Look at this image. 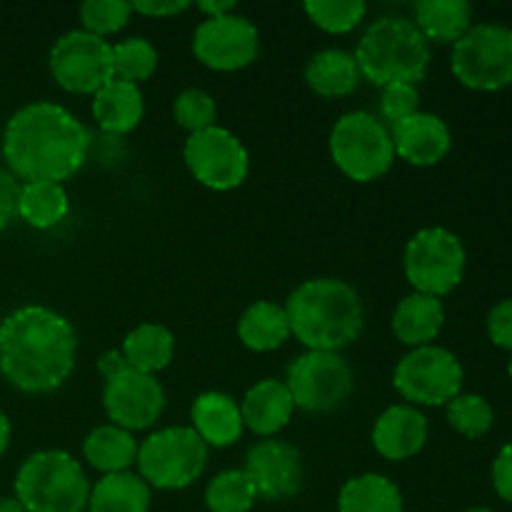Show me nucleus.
I'll return each instance as SVG.
<instances>
[{"label":"nucleus","mask_w":512,"mask_h":512,"mask_svg":"<svg viewBox=\"0 0 512 512\" xmlns=\"http://www.w3.org/2000/svg\"><path fill=\"white\" fill-rule=\"evenodd\" d=\"M393 333L408 348H423L433 345L440 330L445 325V308L443 300L433 295L410 293L395 305L393 313Z\"/></svg>","instance_id":"22"},{"label":"nucleus","mask_w":512,"mask_h":512,"mask_svg":"<svg viewBox=\"0 0 512 512\" xmlns=\"http://www.w3.org/2000/svg\"><path fill=\"white\" fill-rule=\"evenodd\" d=\"M10 435H13V428H10V420H8V415H5L3 410H0V458H3L5 450H8Z\"/></svg>","instance_id":"44"},{"label":"nucleus","mask_w":512,"mask_h":512,"mask_svg":"<svg viewBox=\"0 0 512 512\" xmlns=\"http://www.w3.org/2000/svg\"><path fill=\"white\" fill-rule=\"evenodd\" d=\"M90 133L63 105L38 100L10 115L3 133V158L25 183H60L83 168Z\"/></svg>","instance_id":"1"},{"label":"nucleus","mask_w":512,"mask_h":512,"mask_svg":"<svg viewBox=\"0 0 512 512\" xmlns=\"http://www.w3.org/2000/svg\"><path fill=\"white\" fill-rule=\"evenodd\" d=\"M13 488L15 500L28 512H85L88 508V475L65 450L28 455Z\"/></svg>","instance_id":"5"},{"label":"nucleus","mask_w":512,"mask_h":512,"mask_svg":"<svg viewBox=\"0 0 512 512\" xmlns=\"http://www.w3.org/2000/svg\"><path fill=\"white\" fill-rule=\"evenodd\" d=\"M465 260L468 255L458 235L445 228H423L405 245V278L415 293L443 298L463 280Z\"/></svg>","instance_id":"9"},{"label":"nucleus","mask_w":512,"mask_h":512,"mask_svg":"<svg viewBox=\"0 0 512 512\" xmlns=\"http://www.w3.org/2000/svg\"><path fill=\"white\" fill-rule=\"evenodd\" d=\"M355 63L360 75L378 88L395 83L415 85L428 73L430 43L413 20L383 15L358 40Z\"/></svg>","instance_id":"4"},{"label":"nucleus","mask_w":512,"mask_h":512,"mask_svg":"<svg viewBox=\"0 0 512 512\" xmlns=\"http://www.w3.org/2000/svg\"><path fill=\"white\" fill-rule=\"evenodd\" d=\"M465 512H495V510H490V508H470V510H465Z\"/></svg>","instance_id":"46"},{"label":"nucleus","mask_w":512,"mask_h":512,"mask_svg":"<svg viewBox=\"0 0 512 512\" xmlns=\"http://www.w3.org/2000/svg\"><path fill=\"white\" fill-rule=\"evenodd\" d=\"M403 512H405V510H403Z\"/></svg>","instance_id":"48"},{"label":"nucleus","mask_w":512,"mask_h":512,"mask_svg":"<svg viewBox=\"0 0 512 512\" xmlns=\"http://www.w3.org/2000/svg\"><path fill=\"white\" fill-rule=\"evenodd\" d=\"M183 160L190 175L203 188L218 193L243 185L250 170V155L245 145L240 143L238 135L220 125L188 135L183 145Z\"/></svg>","instance_id":"13"},{"label":"nucleus","mask_w":512,"mask_h":512,"mask_svg":"<svg viewBox=\"0 0 512 512\" xmlns=\"http://www.w3.org/2000/svg\"><path fill=\"white\" fill-rule=\"evenodd\" d=\"M445 413H448L450 428L470 440L483 438L495 423L493 405L483 395L475 393H460L458 398H453L445 405Z\"/></svg>","instance_id":"34"},{"label":"nucleus","mask_w":512,"mask_h":512,"mask_svg":"<svg viewBox=\"0 0 512 512\" xmlns=\"http://www.w3.org/2000/svg\"><path fill=\"white\" fill-rule=\"evenodd\" d=\"M80 23L85 33L108 40L110 35L120 33L133 15V5L125 0H85L78 10Z\"/></svg>","instance_id":"35"},{"label":"nucleus","mask_w":512,"mask_h":512,"mask_svg":"<svg viewBox=\"0 0 512 512\" xmlns=\"http://www.w3.org/2000/svg\"><path fill=\"white\" fill-rule=\"evenodd\" d=\"M420 113V93L415 85L408 83H395L383 88L380 95V115H383V123L388 128L403 123L410 115Z\"/></svg>","instance_id":"37"},{"label":"nucleus","mask_w":512,"mask_h":512,"mask_svg":"<svg viewBox=\"0 0 512 512\" xmlns=\"http://www.w3.org/2000/svg\"><path fill=\"white\" fill-rule=\"evenodd\" d=\"M153 490L138 473L103 475L90 485L85 512H148Z\"/></svg>","instance_id":"27"},{"label":"nucleus","mask_w":512,"mask_h":512,"mask_svg":"<svg viewBox=\"0 0 512 512\" xmlns=\"http://www.w3.org/2000/svg\"><path fill=\"white\" fill-rule=\"evenodd\" d=\"M193 53L205 68L235 73L253 65L260 55V33L245 15L205 18L193 33Z\"/></svg>","instance_id":"14"},{"label":"nucleus","mask_w":512,"mask_h":512,"mask_svg":"<svg viewBox=\"0 0 512 512\" xmlns=\"http://www.w3.org/2000/svg\"><path fill=\"white\" fill-rule=\"evenodd\" d=\"M393 135L395 155L415 168H430L438 165L450 153L453 135L445 120L433 113H415L405 118L403 123L390 128Z\"/></svg>","instance_id":"17"},{"label":"nucleus","mask_w":512,"mask_h":512,"mask_svg":"<svg viewBox=\"0 0 512 512\" xmlns=\"http://www.w3.org/2000/svg\"><path fill=\"white\" fill-rule=\"evenodd\" d=\"M493 488L505 503H512V443L505 445L498 453V458L493 460Z\"/></svg>","instance_id":"40"},{"label":"nucleus","mask_w":512,"mask_h":512,"mask_svg":"<svg viewBox=\"0 0 512 512\" xmlns=\"http://www.w3.org/2000/svg\"><path fill=\"white\" fill-rule=\"evenodd\" d=\"M75 353L70 320L45 305H23L0 323V373L20 393L58 390L73 373Z\"/></svg>","instance_id":"2"},{"label":"nucleus","mask_w":512,"mask_h":512,"mask_svg":"<svg viewBox=\"0 0 512 512\" xmlns=\"http://www.w3.org/2000/svg\"><path fill=\"white\" fill-rule=\"evenodd\" d=\"M138 440L118 425H98L83 440V455L93 470L103 475L125 473L138 460Z\"/></svg>","instance_id":"25"},{"label":"nucleus","mask_w":512,"mask_h":512,"mask_svg":"<svg viewBox=\"0 0 512 512\" xmlns=\"http://www.w3.org/2000/svg\"><path fill=\"white\" fill-rule=\"evenodd\" d=\"M413 23L428 43H458L473 28V8L465 0H418Z\"/></svg>","instance_id":"24"},{"label":"nucleus","mask_w":512,"mask_h":512,"mask_svg":"<svg viewBox=\"0 0 512 512\" xmlns=\"http://www.w3.org/2000/svg\"><path fill=\"white\" fill-rule=\"evenodd\" d=\"M360 80L363 75L355 63V55L348 50H320L305 65V83L320 98H345L358 90Z\"/></svg>","instance_id":"23"},{"label":"nucleus","mask_w":512,"mask_h":512,"mask_svg":"<svg viewBox=\"0 0 512 512\" xmlns=\"http://www.w3.org/2000/svg\"><path fill=\"white\" fill-rule=\"evenodd\" d=\"M120 353H123L130 370L158 375L160 370L173 363L175 335L160 323H143L125 335Z\"/></svg>","instance_id":"28"},{"label":"nucleus","mask_w":512,"mask_h":512,"mask_svg":"<svg viewBox=\"0 0 512 512\" xmlns=\"http://www.w3.org/2000/svg\"><path fill=\"white\" fill-rule=\"evenodd\" d=\"M130 5H133V13L145 15V18H173L193 8L188 0H135Z\"/></svg>","instance_id":"41"},{"label":"nucleus","mask_w":512,"mask_h":512,"mask_svg":"<svg viewBox=\"0 0 512 512\" xmlns=\"http://www.w3.org/2000/svg\"><path fill=\"white\" fill-rule=\"evenodd\" d=\"M303 10L323 33L345 35L363 23L368 5L363 0H308Z\"/></svg>","instance_id":"32"},{"label":"nucleus","mask_w":512,"mask_h":512,"mask_svg":"<svg viewBox=\"0 0 512 512\" xmlns=\"http://www.w3.org/2000/svg\"><path fill=\"white\" fill-rule=\"evenodd\" d=\"M70 210L68 193L60 183H23L18 198V218L35 230H50L65 220Z\"/></svg>","instance_id":"30"},{"label":"nucleus","mask_w":512,"mask_h":512,"mask_svg":"<svg viewBox=\"0 0 512 512\" xmlns=\"http://www.w3.org/2000/svg\"><path fill=\"white\" fill-rule=\"evenodd\" d=\"M20 183L13 173L0 170V230L8 228L18 218Z\"/></svg>","instance_id":"39"},{"label":"nucleus","mask_w":512,"mask_h":512,"mask_svg":"<svg viewBox=\"0 0 512 512\" xmlns=\"http://www.w3.org/2000/svg\"><path fill=\"white\" fill-rule=\"evenodd\" d=\"M330 158L355 183L380 180L395 163L390 128L365 110H350L330 130Z\"/></svg>","instance_id":"6"},{"label":"nucleus","mask_w":512,"mask_h":512,"mask_svg":"<svg viewBox=\"0 0 512 512\" xmlns=\"http://www.w3.org/2000/svg\"><path fill=\"white\" fill-rule=\"evenodd\" d=\"M488 335L493 345L512 350V300L495 305L488 315Z\"/></svg>","instance_id":"38"},{"label":"nucleus","mask_w":512,"mask_h":512,"mask_svg":"<svg viewBox=\"0 0 512 512\" xmlns=\"http://www.w3.org/2000/svg\"><path fill=\"white\" fill-rule=\"evenodd\" d=\"M50 75L68 93L95 95L113 80V45L93 33L68 30L50 48Z\"/></svg>","instance_id":"12"},{"label":"nucleus","mask_w":512,"mask_h":512,"mask_svg":"<svg viewBox=\"0 0 512 512\" xmlns=\"http://www.w3.org/2000/svg\"><path fill=\"white\" fill-rule=\"evenodd\" d=\"M403 493L380 473H363L345 480L338 495V512H403Z\"/></svg>","instance_id":"29"},{"label":"nucleus","mask_w":512,"mask_h":512,"mask_svg":"<svg viewBox=\"0 0 512 512\" xmlns=\"http://www.w3.org/2000/svg\"><path fill=\"white\" fill-rule=\"evenodd\" d=\"M450 68L470 90L493 93L512 83V30L478 23L453 45Z\"/></svg>","instance_id":"8"},{"label":"nucleus","mask_w":512,"mask_h":512,"mask_svg":"<svg viewBox=\"0 0 512 512\" xmlns=\"http://www.w3.org/2000/svg\"><path fill=\"white\" fill-rule=\"evenodd\" d=\"M125 370H128V363H125V358L120 350H105V353L98 358V373L103 375L105 383L113 378H118V375L125 373Z\"/></svg>","instance_id":"42"},{"label":"nucleus","mask_w":512,"mask_h":512,"mask_svg":"<svg viewBox=\"0 0 512 512\" xmlns=\"http://www.w3.org/2000/svg\"><path fill=\"white\" fill-rule=\"evenodd\" d=\"M210 448L193 428H163L138 445V475L150 490H183L208 468Z\"/></svg>","instance_id":"7"},{"label":"nucleus","mask_w":512,"mask_h":512,"mask_svg":"<svg viewBox=\"0 0 512 512\" xmlns=\"http://www.w3.org/2000/svg\"><path fill=\"white\" fill-rule=\"evenodd\" d=\"M195 8L200 10V13H205L208 18H223V15H230L235 13V0H203V3H195Z\"/></svg>","instance_id":"43"},{"label":"nucleus","mask_w":512,"mask_h":512,"mask_svg":"<svg viewBox=\"0 0 512 512\" xmlns=\"http://www.w3.org/2000/svg\"><path fill=\"white\" fill-rule=\"evenodd\" d=\"M283 383L293 395L295 408L305 413H330L350 398L355 375L340 353L305 350L288 365Z\"/></svg>","instance_id":"11"},{"label":"nucleus","mask_w":512,"mask_h":512,"mask_svg":"<svg viewBox=\"0 0 512 512\" xmlns=\"http://www.w3.org/2000/svg\"><path fill=\"white\" fill-rule=\"evenodd\" d=\"M463 365L440 345H423L403 355L393 373V385L408 405L440 408L463 393Z\"/></svg>","instance_id":"10"},{"label":"nucleus","mask_w":512,"mask_h":512,"mask_svg":"<svg viewBox=\"0 0 512 512\" xmlns=\"http://www.w3.org/2000/svg\"><path fill=\"white\" fill-rule=\"evenodd\" d=\"M428 443V418L413 405H390L373 425V448L380 458L410 460Z\"/></svg>","instance_id":"18"},{"label":"nucleus","mask_w":512,"mask_h":512,"mask_svg":"<svg viewBox=\"0 0 512 512\" xmlns=\"http://www.w3.org/2000/svg\"><path fill=\"white\" fill-rule=\"evenodd\" d=\"M0 512H28V510H25L13 495V498H0Z\"/></svg>","instance_id":"45"},{"label":"nucleus","mask_w":512,"mask_h":512,"mask_svg":"<svg viewBox=\"0 0 512 512\" xmlns=\"http://www.w3.org/2000/svg\"><path fill=\"white\" fill-rule=\"evenodd\" d=\"M190 428L198 433L208 448H228V445L238 443L243 435V415H240V405L235 403L230 395L210 390L195 398L193 408H190Z\"/></svg>","instance_id":"20"},{"label":"nucleus","mask_w":512,"mask_h":512,"mask_svg":"<svg viewBox=\"0 0 512 512\" xmlns=\"http://www.w3.org/2000/svg\"><path fill=\"white\" fill-rule=\"evenodd\" d=\"M243 473L263 500L293 498L303 488V460L295 445L285 440H260L245 455Z\"/></svg>","instance_id":"16"},{"label":"nucleus","mask_w":512,"mask_h":512,"mask_svg":"<svg viewBox=\"0 0 512 512\" xmlns=\"http://www.w3.org/2000/svg\"><path fill=\"white\" fill-rule=\"evenodd\" d=\"M510 380H512V360H510Z\"/></svg>","instance_id":"47"},{"label":"nucleus","mask_w":512,"mask_h":512,"mask_svg":"<svg viewBox=\"0 0 512 512\" xmlns=\"http://www.w3.org/2000/svg\"><path fill=\"white\" fill-rule=\"evenodd\" d=\"M145 115L143 90L133 83L113 78L93 95V118L110 135H128Z\"/></svg>","instance_id":"21"},{"label":"nucleus","mask_w":512,"mask_h":512,"mask_svg":"<svg viewBox=\"0 0 512 512\" xmlns=\"http://www.w3.org/2000/svg\"><path fill=\"white\" fill-rule=\"evenodd\" d=\"M255 500L258 495L243 470H223L205 488V508L210 512H250Z\"/></svg>","instance_id":"31"},{"label":"nucleus","mask_w":512,"mask_h":512,"mask_svg":"<svg viewBox=\"0 0 512 512\" xmlns=\"http://www.w3.org/2000/svg\"><path fill=\"white\" fill-rule=\"evenodd\" d=\"M173 118L175 123L183 130H188L190 135L200 133V130H208L213 125H218V103L210 93L200 88H188L175 98L173 103Z\"/></svg>","instance_id":"36"},{"label":"nucleus","mask_w":512,"mask_h":512,"mask_svg":"<svg viewBox=\"0 0 512 512\" xmlns=\"http://www.w3.org/2000/svg\"><path fill=\"white\" fill-rule=\"evenodd\" d=\"M295 403L283 380L265 378L245 393L240 403L243 425L260 438H275L293 420Z\"/></svg>","instance_id":"19"},{"label":"nucleus","mask_w":512,"mask_h":512,"mask_svg":"<svg viewBox=\"0 0 512 512\" xmlns=\"http://www.w3.org/2000/svg\"><path fill=\"white\" fill-rule=\"evenodd\" d=\"M290 335L308 350L340 353L365 328V310L358 290L338 278H313L290 293L285 303Z\"/></svg>","instance_id":"3"},{"label":"nucleus","mask_w":512,"mask_h":512,"mask_svg":"<svg viewBox=\"0 0 512 512\" xmlns=\"http://www.w3.org/2000/svg\"><path fill=\"white\" fill-rule=\"evenodd\" d=\"M103 408L110 423L128 433L153 428L165 410V390L155 375L125 370L108 380L103 390Z\"/></svg>","instance_id":"15"},{"label":"nucleus","mask_w":512,"mask_h":512,"mask_svg":"<svg viewBox=\"0 0 512 512\" xmlns=\"http://www.w3.org/2000/svg\"><path fill=\"white\" fill-rule=\"evenodd\" d=\"M238 338L253 353H270L290 340V323L285 305L258 300L238 320Z\"/></svg>","instance_id":"26"},{"label":"nucleus","mask_w":512,"mask_h":512,"mask_svg":"<svg viewBox=\"0 0 512 512\" xmlns=\"http://www.w3.org/2000/svg\"><path fill=\"white\" fill-rule=\"evenodd\" d=\"M158 70V50L145 38H125L113 45V78L143 83Z\"/></svg>","instance_id":"33"}]
</instances>
